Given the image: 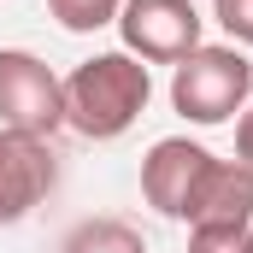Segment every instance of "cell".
<instances>
[{
	"label": "cell",
	"instance_id": "6da1fadb",
	"mask_svg": "<svg viewBox=\"0 0 253 253\" xmlns=\"http://www.w3.org/2000/svg\"><path fill=\"white\" fill-rule=\"evenodd\" d=\"M153 100V77L147 65L112 47V53H94L65 77V124L88 141H118Z\"/></svg>",
	"mask_w": 253,
	"mask_h": 253
},
{
	"label": "cell",
	"instance_id": "7a4b0ae2",
	"mask_svg": "<svg viewBox=\"0 0 253 253\" xmlns=\"http://www.w3.org/2000/svg\"><path fill=\"white\" fill-rule=\"evenodd\" d=\"M253 100V65L242 47H194L171 71V106L189 124H230Z\"/></svg>",
	"mask_w": 253,
	"mask_h": 253
},
{
	"label": "cell",
	"instance_id": "3957f363",
	"mask_svg": "<svg viewBox=\"0 0 253 253\" xmlns=\"http://www.w3.org/2000/svg\"><path fill=\"white\" fill-rule=\"evenodd\" d=\"M0 129H65V77H53L47 59H36L30 47H0Z\"/></svg>",
	"mask_w": 253,
	"mask_h": 253
},
{
	"label": "cell",
	"instance_id": "277c9868",
	"mask_svg": "<svg viewBox=\"0 0 253 253\" xmlns=\"http://www.w3.org/2000/svg\"><path fill=\"white\" fill-rule=\"evenodd\" d=\"M118 36L141 65H177L200 47V12L194 0H124Z\"/></svg>",
	"mask_w": 253,
	"mask_h": 253
},
{
	"label": "cell",
	"instance_id": "5b68a950",
	"mask_svg": "<svg viewBox=\"0 0 253 253\" xmlns=\"http://www.w3.org/2000/svg\"><path fill=\"white\" fill-rule=\"evenodd\" d=\"M59 183V159L47 147V135H24V129H0V224L30 218Z\"/></svg>",
	"mask_w": 253,
	"mask_h": 253
},
{
	"label": "cell",
	"instance_id": "8992f818",
	"mask_svg": "<svg viewBox=\"0 0 253 253\" xmlns=\"http://www.w3.org/2000/svg\"><path fill=\"white\" fill-rule=\"evenodd\" d=\"M177 224H189V230H206V224H253V177L236 159H218L212 153L200 165V177H194Z\"/></svg>",
	"mask_w": 253,
	"mask_h": 253
},
{
	"label": "cell",
	"instance_id": "52a82bcc",
	"mask_svg": "<svg viewBox=\"0 0 253 253\" xmlns=\"http://www.w3.org/2000/svg\"><path fill=\"white\" fill-rule=\"evenodd\" d=\"M206 159L212 153L200 141H189V135L153 141L147 159H141V194H147V206L165 212V218H183V200H189V189H194V177H200Z\"/></svg>",
	"mask_w": 253,
	"mask_h": 253
},
{
	"label": "cell",
	"instance_id": "ba28073f",
	"mask_svg": "<svg viewBox=\"0 0 253 253\" xmlns=\"http://www.w3.org/2000/svg\"><path fill=\"white\" fill-rule=\"evenodd\" d=\"M59 253H147V242H141V230L124 224V218H83L59 242Z\"/></svg>",
	"mask_w": 253,
	"mask_h": 253
},
{
	"label": "cell",
	"instance_id": "9c48e42d",
	"mask_svg": "<svg viewBox=\"0 0 253 253\" xmlns=\"http://www.w3.org/2000/svg\"><path fill=\"white\" fill-rule=\"evenodd\" d=\"M47 12L59 18V30H71V36H94L106 24H118L124 0H47Z\"/></svg>",
	"mask_w": 253,
	"mask_h": 253
},
{
	"label": "cell",
	"instance_id": "30bf717a",
	"mask_svg": "<svg viewBox=\"0 0 253 253\" xmlns=\"http://www.w3.org/2000/svg\"><path fill=\"white\" fill-rule=\"evenodd\" d=\"M189 253H253V224H206V230H189Z\"/></svg>",
	"mask_w": 253,
	"mask_h": 253
},
{
	"label": "cell",
	"instance_id": "8fae6325",
	"mask_svg": "<svg viewBox=\"0 0 253 253\" xmlns=\"http://www.w3.org/2000/svg\"><path fill=\"white\" fill-rule=\"evenodd\" d=\"M212 18L236 47H253V0H212Z\"/></svg>",
	"mask_w": 253,
	"mask_h": 253
},
{
	"label": "cell",
	"instance_id": "7c38bea8",
	"mask_svg": "<svg viewBox=\"0 0 253 253\" xmlns=\"http://www.w3.org/2000/svg\"><path fill=\"white\" fill-rule=\"evenodd\" d=\"M236 165H242V171L253 177V106L242 112V118H236Z\"/></svg>",
	"mask_w": 253,
	"mask_h": 253
}]
</instances>
